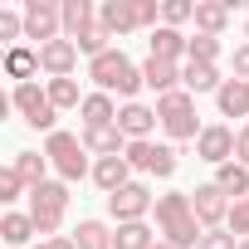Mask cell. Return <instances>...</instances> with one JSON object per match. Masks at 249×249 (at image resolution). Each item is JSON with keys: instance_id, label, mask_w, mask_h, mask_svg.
Returning <instances> with one entry per match:
<instances>
[{"instance_id": "cell-1", "label": "cell", "mask_w": 249, "mask_h": 249, "mask_svg": "<svg viewBox=\"0 0 249 249\" xmlns=\"http://www.w3.org/2000/svg\"><path fill=\"white\" fill-rule=\"evenodd\" d=\"M157 234L166 239V244H176V249H196L200 244V234H205V225L196 220V205H191V191H166V196H157Z\"/></svg>"}, {"instance_id": "cell-2", "label": "cell", "mask_w": 249, "mask_h": 249, "mask_svg": "<svg viewBox=\"0 0 249 249\" xmlns=\"http://www.w3.org/2000/svg\"><path fill=\"white\" fill-rule=\"evenodd\" d=\"M88 78L98 83V93H117L122 103H137V93L147 88L142 83V64H132L122 49H107V54L88 59Z\"/></svg>"}, {"instance_id": "cell-3", "label": "cell", "mask_w": 249, "mask_h": 249, "mask_svg": "<svg viewBox=\"0 0 249 249\" xmlns=\"http://www.w3.org/2000/svg\"><path fill=\"white\" fill-rule=\"evenodd\" d=\"M44 157H49V166L59 171V181H83V176H93V157H88V147H83V137H73V132H49L44 137Z\"/></svg>"}, {"instance_id": "cell-4", "label": "cell", "mask_w": 249, "mask_h": 249, "mask_svg": "<svg viewBox=\"0 0 249 249\" xmlns=\"http://www.w3.org/2000/svg\"><path fill=\"white\" fill-rule=\"evenodd\" d=\"M157 117H161V132H166L171 142H196V137L205 132V127H200V117H196V98H191L186 88L157 98Z\"/></svg>"}, {"instance_id": "cell-5", "label": "cell", "mask_w": 249, "mask_h": 249, "mask_svg": "<svg viewBox=\"0 0 249 249\" xmlns=\"http://www.w3.org/2000/svg\"><path fill=\"white\" fill-rule=\"evenodd\" d=\"M64 210H69V181H44V186L30 191V220H35L39 239H54L59 234Z\"/></svg>"}, {"instance_id": "cell-6", "label": "cell", "mask_w": 249, "mask_h": 249, "mask_svg": "<svg viewBox=\"0 0 249 249\" xmlns=\"http://www.w3.org/2000/svg\"><path fill=\"white\" fill-rule=\"evenodd\" d=\"M10 107L20 112V122L25 127H35V132H59L54 122H59V107L49 103V88H39V83H15L10 88Z\"/></svg>"}, {"instance_id": "cell-7", "label": "cell", "mask_w": 249, "mask_h": 249, "mask_svg": "<svg viewBox=\"0 0 249 249\" xmlns=\"http://www.w3.org/2000/svg\"><path fill=\"white\" fill-rule=\"evenodd\" d=\"M25 39H35V49L64 39V0H25Z\"/></svg>"}, {"instance_id": "cell-8", "label": "cell", "mask_w": 249, "mask_h": 249, "mask_svg": "<svg viewBox=\"0 0 249 249\" xmlns=\"http://www.w3.org/2000/svg\"><path fill=\"white\" fill-rule=\"evenodd\" d=\"M152 210H157V196H152L147 181H127L122 191L107 196V215H112L117 225H137V220H147Z\"/></svg>"}, {"instance_id": "cell-9", "label": "cell", "mask_w": 249, "mask_h": 249, "mask_svg": "<svg viewBox=\"0 0 249 249\" xmlns=\"http://www.w3.org/2000/svg\"><path fill=\"white\" fill-rule=\"evenodd\" d=\"M122 157H127L132 171H147L157 181H171L176 176V147H166V142H127Z\"/></svg>"}, {"instance_id": "cell-10", "label": "cell", "mask_w": 249, "mask_h": 249, "mask_svg": "<svg viewBox=\"0 0 249 249\" xmlns=\"http://www.w3.org/2000/svg\"><path fill=\"white\" fill-rule=\"evenodd\" d=\"M191 205H196V220L205 225V230H225V220H230V196L215 186V181H200L196 191H191Z\"/></svg>"}, {"instance_id": "cell-11", "label": "cell", "mask_w": 249, "mask_h": 249, "mask_svg": "<svg viewBox=\"0 0 249 249\" xmlns=\"http://www.w3.org/2000/svg\"><path fill=\"white\" fill-rule=\"evenodd\" d=\"M117 127H122L127 142H152V132L161 127V117H157L152 103H122L117 107Z\"/></svg>"}, {"instance_id": "cell-12", "label": "cell", "mask_w": 249, "mask_h": 249, "mask_svg": "<svg viewBox=\"0 0 249 249\" xmlns=\"http://www.w3.org/2000/svg\"><path fill=\"white\" fill-rule=\"evenodd\" d=\"M196 157L210 161V166L234 161V127H225V122H205V132L196 137Z\"/></svg>"}, {"instance_id": "cell-13", "label": "cell", "mask_w": 249, "mask_h": 249, "mask_svg": "<svg viewBox=\"0 0 249 249\" xmlns=\"http://www.w3.org/2000/svg\"><path fill=\"white\" fill-rule=\"evenodd\" d=\"M98 20H103V30H107L112 39H122V35L142 30V15H137V0H103V5H98Z\"/></svg>"}, {"instance_id": "cell-14", "label": "cell", "mask_w": 249, "mask_h": 249, "mask_svg": "<svg viewBox=\"0 0 249 249\" xmlns=\"http://www.w3.org/2000/svg\"><path fill=\"white\" fill-rule=\"evenodd\" d=\"M39 69H44L49 78H73V69H78V44H73V39H49V44H39Z\"/></svg>"}, {"instance_id": "cell-15", "label": "cell", "mask_w": 249, "mask_h": 249, "mask_svg": "<svg viewBox=\"0 0 249 249\" xmlns=\"http://www.w3.org/2000/svg\"><path fill=\"white\" fill-rule=\"evenodd\" d=\"M186 49H191V35H181V30H171V25H157V30H152V39H147V59L181 64V59H186Z\"/></svg>"}, {"instance_id": "cell-16", "label": "cell", "mask_w": 249, "mask_h": 249, "mask_svg": "<svg viewBox=\"0 0 249 249\" xmlns=\"http://www.w3.org/2000/svg\"><path fill=\"white\" fill-rule=\"evenodd\" d=\"M78 122H83V132L112 127V122H117V103H112V93H88L83 107H78Z\"/></svg>"}, {"instance_id": "cell-17", "label": "cell", "mask_w": 249, "mask_h": 249, "mask_svg": "<svg viewBox=\"0 0 249 249\" xmlns=\"http://www.w3.org/2000/svg\"><path fill=\"white\" fill-rule=\"evenodd\" d=\"M127 181H132V166H127V157H98V161H93V186H98L103 196L122 191Z\"/></svg>"}, {"instance_id": "cell-18", "label": "cell", "mask_w": 249, "mask_h": 249, "mask_svg": "<svg viewBox=\"0 0 249 249\" xmlns=\"http://www.w3.org/2000/svg\"><path fill=\"white\" fill-rule=\"evenodd\" d=\"M181 88H186L191 98H200V93H220V88H225L220 64H181Z\"/></svg>"}, {"instance_id": "cell-19", "label": "cell", "mask_w": 249, "mask_h": 249, "mask_svg": "<svg viewBox=\"0 0 249 249\" xmlns=\"http://www.w3.org/2000/svg\"><path fill=\"white\" fill-rule=\"evenodd\" d=\"M35 73H44L35 44H15V49H5V78H15V83H35Z\"/></svg>"}, {"instance_id": "cell-20", "label": "cell", "mask_w": 249, "mask_h": 249, "mask_svg": "<svg viewBox=\"0 0 249 249\" xmlns=\"http://www.w3.org/2000/svg\"><path fill=\"white\" fill-rule=\"evenodd\" d=\"M142 83H147V88H157V98H166V93H176V88H181V64L147 59V64H142Z\"/></svg>"}, {"instance_id": "cell-21", "label": "cell", "mask_w": 249, "mask_h": 249, "mask_svg": "<svg viewBox=\"0 0 249 249\" xmlns=\"http://www.w3.org/2000/svg\"><path fill=\"white\" fill-rule=\"evenodd\" d=\"M220 117H249V78H225V88L215 93Z\"/></svg>"}, {"instance_id": "cell-22", "label": "cell", "mask_w": 249, "mask_h": 249, "mask_svg": "<svg viewBox=\"0 0 249 249\" xmlns=\"http://www.w3.org/2000/svg\"><path fill=\"white\" fill-rule=\"evenodd\" d=\"M35 234H39V230H35L30 210H5V215H0V239H5V244H15V249L25 244V249H30Z\"/></svg>"}, {"instance_id": "cell-23", "label": "cell", "mask_w": 249, "mask_h": 249, "mask_svg": "<svg viewBox=\"0 0 249 249\" xmlns=\"http://www.w3.org/2000/svg\"><path fill=\"white\" fill-rule=\"evenodd\" d=\"M83 147H88V157H93V161H98V157H122V152H127V137H122V127L112 122V127L83 132Z\"/></svg>"}, {"instance_id": "cell-24", "label": "cell", "mask_w": 249, "mask_h": 249, "mask_svg": "<svg viewBox=\"0 0 249 249\" xmlns=\"http://www.w3.org/2000/svg\"><path fill=\"white\" fill-rule=\"evenodd\" d=\"M93 25H98V5L93 0H64V39H78Z\"/></svg>"}, {"instance_id": "cell-25", "label": "cell", "mask_w": 249, "mask_h": 249, "mask_svg": "<svg viewBox=\"0 0 249 249\" xmlns=\"http://www.w3.org/2000/svg\"><path fill=\"white\" fill-rule=\"evenodd\" d=\"M230 25V5H220V0H196V35H225Z\"/></svg>"}, {"instance_id": "cell-26", "label": "cell", "mask_w": 249, "mask_h": 249, "mask_svg": "<svg viewBox=\"0 0 249 249\" xmlns=\"http://www.w3.org/2000/svg\"><path fill=\"white\" fill-rule=\"evenodd\" d=\"M10 166L20 171V181H25L30 191L49 181V157H44V152H15V157H10Z\"/></svg>"}, {"instance_id": "cell-27", "label": "cell", "mask_w": 249, "mask_h": 249, "mask_svg": "<svg viewBox=\"0 0 249 249\" xmlns=\"http://www.w3.org/2000/svg\"><path fill=\"white\" fill-rule=\"evenodd\" d=\"M215 186H220L230 200H244V196H249V166H239V161L215 166Z\"/></svg>"}, {"instance_id": "cell-28", "label": "cell", "mask_w": 249, "mask_h": 249, "mask_svg": "<svg viewBox=\"0 0 249 249\" xmlns=\"http://www.w3.org/2000/svg\"><path fill=\"white\" fill-rule=\"evenodd\" d=\"M152 244H157V230H152L147 220L117 225V230H112V249H152Z\"/></svg>"}, {"instance_id": "cell-29", "label": "cell", "mask_w": 249, "mask_h": 249, "mask_svg": "<svg viewBox=\"0 0 249 249\" xmlns=\"http://www.w3.org/2000/svg\"><path fill=\"white\" fill-rule=\"evenodd\" d=\"M44 88H49V103H54L59 112L83 107V98H88V93H78V78H44Z\"/></svg>"}, {"instance_id": "cell-30", "label": "cell", "mask_w": 249, "mask_h": 249, "mask_svg": "<svg viewBox=\"0 0 249 249\" xmlns=\"http://www.w3.org/2000/svg\"><path fill=\"white\" fill-rule=\"evenodd\" d=\"M73 244L78 249H112V230L103 220H78L73 225Z\"/></svg>"}, {"instance_id": "cell-31", "label": "cell", "mask_w": 249, "mask_h": 249, "mask_svg": "<svg viewBox=\"0 0 249 249\" xmlns=\"http://www.w3.org/2000/svg\"><path fill=\"white\" fill-rule=\"evenodd\" d=\"M215 59H220V39H215V35H191L186 64H215Z\"/></svg>"}, {"instance_id": "cell-32", "label": "cell", "mask_w": 249, "mask_h": 249, "mask_svg": "<svg viewBox=\"0 0 249 249\" xmlns=\"http://www.w3.org/2000/svg\"><path fill=\"white\" fill-rule=\"evenodd\" d=\"M186 20H196V0H161V25L181 30Z\"/></svg>"}, {"instance_id": "cell-33", "label": "cell", "mask_w": 249, "mask_h": 249, "mask_svg": "<svg viewBox=\"0 0 249 249\" xmlns=\"http://www.w3.org/2000/svg\"><path fill=\"white\" fill-rule=\"evenodd\" d=\"M0 39H5L10 49L25 39V10H0Z\"/></svg>"}, {"instance_id": "cell-34", "label": "cell", "mask_w": 249, "mask_h": 249, "mask_svg": "<svg viewBox=\"0 0 249 249\" xmlns=\"http://www.w3.org/2000/svg\"><path fill=\"white\" fill-rule=\"evenodd\" d=\"M20 196H30V186L20 181V171H15V166H5V171H0V200H5V205H15Z\"/></svg>"}, {"instance_id": "cell-35", "label": "cell", "mask_w": 249, "mask_h": 249, "mask_svg": "<svg viewBox=\"0 0 249 249\" xmlns=\"http://www.w3.org/2000/svg\"><path fill=\"white\" fill-rule=\"evenodd\" d=\"M225 230H230L234 239H249V196L230 205V220H225Z\"/></svg>"}, {"instance_id": "cell-36", "label": "cell", "mask_w": 249, "mask_h": 249, "mask_svg": "<svg viewBox=\"0 0 249 249\" xmlns=\"http://www.w3.org/2000/svg\"><path fill=\"white\" fill-rule=\"evenodd\" d=\"M196 249H239V239H234V234H230V230H205V234H200V244H196Z\"/></svg>"}, {"instance_id": "cell-37", "label": "cell", "mask_w": 249, "mask_h": 249, "mask_svg": "<svg viewBox=\"0 0 249 249\" xmlns=\"http://www.w3.org/2000/svg\"><path fill=\"white\" fill-rule=\"evenodd\" d=\"M234 161H239V166H249V122L234 132Z\"/></svg>"}, {"instance_id": "cell-38", "label": "cell", "mask_w": 249, "mask_h": 249, "mask_svg": "<svg viewBox=\"0 0 249 249\" xmlns=\"http://www.w3.org/2000/svg\"><path fill=\"white\" fill-rule=\"evenodd\" d=\"M230 64H234V78H249V39L234 44V59H230Z\"/></svg>"}, {"instance_id": "cell-39", "label": "cell", "mask_w": 249, "mask_h": 249, "mask_svg": "<svg viewBox=\"0 0 249 249\" xmlns=\"http://www.w3.org/2000/svg\"><path fill=\"white\" fill-rule=\"evenodd\" d=\"M30 249H78V244H73V234H54V239H35Z\"/></svg>"}, {"instance_id": "cell-40", "label": "cell", "mask_w": 249, "mask_h": 249, "mask_svg": "<svg viewBox=\"0 0 249 249\" xmlns=\"http://www.w3.org/2000/svg\"><path fill=\"white\" fill-rule=\"evenodd\" d=\"M152 249H176V244H166V239H157V244H152Z\"/></svg>"}, {"instance_id": "cell-41", "label": "cell", "mask_w": 249, "mask_h": 249, "mask_svg": "<svg viewBox=\"0 0 249 249\" xmlns=\"http://www.w3.org/2000/svg\"><path fill=\"white\" fill-rule=\"evenodd\" d=\"M244 39H249V20H244Z\"/></svg>"}, {"instance_id": "cell-42", "label": "cell", "mask_w": 249, "mask_h": 249, "mask_svg": "<svg viewBox=\"0 0 249 249\" xmlns=\"http://www.w3.org/2000/svg\"><path fill=\"white\" fill-rule=\"evenodd\" d=\"M239 249H249V239H239Z\"/></svg>"}]
</instances>
